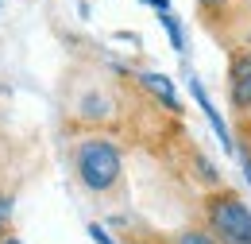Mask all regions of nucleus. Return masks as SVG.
Listing matches in <instances>:
<instances>
[{
    "mask_svg": "<svg viewBox=\"0 0 251 244\" xmlns=\"http://www.w3.org/2000/svg\"><path fill=\"white\" fill-rule=\"evenodd\" d=\"M232 101L240 109H251V62L248 66H236V78H232Z\"/></svg>",
    "mask_w": 251,
    "mask_h": 244,
    "instance_id": "obj_5",
    "label": "nucleus"
},
{
    "mask_svg": "<svg viewBox=\"0 0 251 244\" xmlns=\"http://www.w3.org/2000/svg\"><path fill=\"white\" fill-rule=\"evenodd\" d=\"M89 237H93L97 244H112V237H108V233H104L100 225H89Z\"/></svg>",
    "mask_w": 251,
    "mask_h": 244,
    "instance_id": "obj_9",
    "label": "nucleus"
},
{
    "mask_svg": "<svg viewBox=\"0 0 251 244\" xmlns=\"http://www.w3.org/2000/svg\"><path fill=\"white\" fill-rule=\"evenodd\" d=\"M143 4H151V8H158V12H170V0H143Z\"/></svg>",
    "mask_w": 251,
    "mask_h": 244,
    "instance_id": "obj_10",
    "label": "nucleus"
},
{
    "mask_svg": "<svg viewBox=\"0 0 251 244\" xmlns=\"http://www.w3.org/2000/svg\"><path fill=\"white\" fill-rule=\"evenodd\" d=\"M74 167H77L81 186L93 190V194H104V190H112V186L120 183V152L104 136L81 140L77 152H74Z\"/></svg>",
    "mask_w": 251,
    "mask_h": 244,
    "instance_id": "obj_1",
    "label": "nucleus"
},
{
    "mask_svg": "<svg viewBox=\"0 0 251 244\" xmlns=\"http://www.w3.org/2000/svg\"><path fill=\"white\" fill-rule=\"evenodd\" d=\"M162 28L170 35V43H174V51H182L186 47V39H182V24H178V16H170V12H162Z\"/></svg>",
    "mask_w": 251,
    "mask_h": 244,
    "instance_id": "obj_6",
    "label": "nucleus"
},
{
    "mask_svg": "<svg viewBox=\"0 0 251 244\" xmlns=\"http://www.w3.org/2000/svg\"><path fill=\"white\" fill-rule=\"evenodd\" d=\"M174 244H220L213 233H201V229H189V233H182Z\"/></svg>",
    "mask_w": 251,
    "mask_h": 244,
    "instance_id": "obj_7",
    "label": "nucleus"
},
{
    "mask_svg": "<svg viewBox=\"0 0 251 244\" xmlns=\"http://www.w3.org/2000/svg\"><path fill=\"white\" fill-rule=\"evenodd\" d=\"M8 225H12V198L0 194V233H8Z\"/></svg>",
    "mask_w": 251,
    "mask_h": 244,
    "instance_id": "obj_8",
    "label": "nucleus"
},
{
    "mask_svg": "<svg viewBox=\"0 0 251 244\" xmlns=\"http://www.w3.org/2000/svg\"><path fill=\"white\" fill-rule=\"evenodd\" d=\"M0 244H24L20 237H0Z\"/></svg>",
    "mask_w": 251,
    "mask_h": 244,
    "instance_id": "obj_12",
    "label": "nucleus"
},
{
    "mask_svg": "<svg viewBox=\"0 0 251 244\" xmlns=\"http://www.w3.org/2000/svg\"><path fill=\"white\" fill-rule=\"evenodd\" d=\"M139 82H143V90H147V93H155L166 109H178V93H174V86H170V78H166V74L147 70V74H139Z\"/></svg>",
    "mask_w": 251,
    "mask_h": 244,
    "instance_id": "obj_4",
    "label": "nucleus"
},
{
    "mask_svg": "<svg viewBox=\"0 0 251 244\" xmlns=\"http://www.w3.org/2000/svg\"><path fill=\"white\" fill-rule=\"evenodd\" d=\"M205 217L220 244H251V210L244 206V198L220 190L205 202Z\"/></svg>",
    "mask_w": 251,
    "mask_h": 244,
    "instance_id": "obj_2",
    "label": "nucleus"
},
{
    "mask_svg": "<svg viewBox=\"0 0 251 244\" xmlns=\"http://www.w3.org/2000/svg\"><path fill=\"white\" fill-rule=\"evenodd\" d=\"M189 90H193V97H197V105H201V113H205V117H209V124H213V128H217L220 144H224V148H228V152H232V148H236V144H232V136H228V124L220 121V113H217V109H213V101H209V93L201 90V82H197V78H189Z\"/></svg>",
    "mask_w": 251,
    "mask_h": 244,
    "instance_id": "obj_3",
    "label": "nucleus"
},
{
    "mask_svg": "<svg viewBox=\"0 0 251 244\" xmlns=\"http://www.w3.org/2000/svg\"><path fill=\"white\" fill-rule=\"evenodd\" d=\"M244 175H248V183H251V155H244Z\"/></svg>",
    "mask_w": 251,
    "mask_h": 244,
    "instance_id": "obj_11",
    "label": "nucleus"
}]
</instances>
